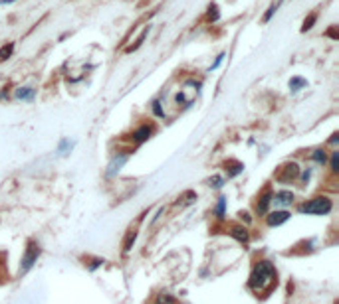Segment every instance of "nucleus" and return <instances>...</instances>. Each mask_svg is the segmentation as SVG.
<instances>
[{"label": "nucleus", "instance_id": "nucleus-16", "mask_svg": "<svg viewBox=\"0 0 339 304\" xmlns=\"http://www.w3.org/2000/svg\"><path fill=\"white\" fill-rule=\"evenodd\" d=\"M14 52V44H8V46H2L0 48V62H6Z\"/></svg>", "mask_w": 339, "mask_h": 304}, {"label": "nucleus", "instance_id": "nucleus-25", "mask_svg": "<svg viewBox=\"0 0 339 304\" xmlns=\"http://www.w3.org/2000/svg\"><path fill=\"white\" fill-rule=\"evenodd\" d=\"M224 58H226V54H220V56H218V58L214 60V64H212V66H211V70H209V72H212V70H216V68H218V66L222 64V60H224Z\"/></svg>", "mask_w": 339, "mask_h": 304}, {"label": "nucleus", "instance_id": "nucleus-22", "mask_svg": "<svg viewBox=\"0 0 339 304\" xmlns=\"http://www.w3.org/2000/svg\"><path fill=\"white\" fill-rule=\"evenodd\" d=\"M209 184L214 186V188H222V184H224V180L220 178V176H212L211 180H209Z\"/></svg>", "mask_w": 339, "mask_h": 304}, {"label": "nucleus", "instance_id": "nucleus-21", "mask_svg": "<svg viewBox=\"0 0 339 304\" xmlns=\"http://www.w3.org/2000/svg\"><path fill=\"white\" fill-rule=\"evenodd\" d=\"M331 170L337 174L339 172V150L331 152Z\"/></svg>", "mask_w": 339, "mask_h": 304}, {"label": "nucleus", "instance_id": "nucleus-23", "mask_svg": "<svg viewBox=\"0 0 339 304\" xmlns=\"http://www.w3.org/2000/svg\"><path fill=\"white\" fill-rule=\"evenodd\" d=\"M153 113L157 114V116H165V111H163V107H161L159 101H153Z\"/></svg>", "mask_w": 339, "mask_h": 304}, {"label": "nucleus", "instance_id": "nucleus-18", "mask_svg": "<svg viewBox=\"0 0 339 304\" xmlns=\"http://www.w3.org/2000/svg\"><path fill=\"white\" fill-rule=\"evenodd\" d=\"M315 20H317V14H311L309 18H305V22H303V26H301V32L311 30V28H313V24H315Z\"/></svg>", "mask_w": 339, "mask_h": 304}, {"label": "nucleus", "instance_id": "nucleus-4", "mask_svg": "<svg viewBox=\"0 0 339 304\" xmlns=\"http://www.w3.org/2000/svg\"><path fill=\"white\" fill-rule=\"evenodd\" d=\"M290 212H286V210H280V212H272V214H268V218H266V224L270 226V228H278V226H282V224H286L288 220H290Z\"/></svg>", "mask_w": 339, "mask_h": 304}, {"label": "nucleus", "instance_id": "nucleus-17", "mask_svg": "<svg viewBox=\"0 0 339 304\" xmlns=\"http://www.w3.org/2000/svg\"><path fill=\"white\" fill-rule=\"evenodd\" d=\"M280 4H282V0H278V2H274V4H272V6L268 8V12L264 14V22H270V20H272V16H274V14L278 12V8H280Z\"/></svg>", "mask_w": 339, "mask_h": 304}, {"label": "nucleus", "instance_id": "nucleus-13", "mask_svg": "<svg viewBox=\"0 0 339 304\" xmlns=\"http://www.w3.org/2000/svg\"><path fill=\"white\" fill-rule=\"evenodd\" d=\"M311 160L323 166V164L327 162V154H325V150H323V148H315V150L311 152Z\"/></svg>", "mask_w": 339, "mask_h": 304}, {"label": "nucleus", "instance_id": "nucleus-12", "mask_svg": "<svg viewBox=\"0 0 339 304\" xmlns=\"http://www.w3.org/2000/svg\"><path fill=\"white\" fill-rule=\"evenodd\" d=\"M127 160V154H119V158H113V162L109 164V170H107V176H113L115 172H119V168L125 164Z\"/></svg>", "mask_w": 339, "mask_h": 304}, {"label": "nucleus", "instance_id": "nucleus-2", "mask_svg": "<svg viewBox=\"0 0 339 304\" xmlns=\"http://www.w3.org/2000/svg\"><path fill=\"white\" fill-rule=\"evenodd\" d=\"M331 208H333V204H331L329 198L317 196V198H313V200L301 204V206L297 208V212H299V214H307V216H325V214L331 212Z\"/></svg>", "mask_w": 339, "mask_h": 304}, {"label": "nucleus", "instance_id": "nucleus-7", "mask_svg": "<svg viewBox=\"0 0 339 304\" xmlns=\"http://www.w3.org/2000/svg\"><path fill=\"white\" fill-rule=\"evenodd\" d=\"M228 233H230L236 241H240V243H246L248 237H250V235H248V229L244 228V226H230V228H228Z\"/></svg>", "mask_w": 339, "mask_h": 304}, {"label": "nucleus", "instance_id": "nucleus-24", "mask_svg": "<svg viewBox=\"0 0 339 304\" xmlns=\"http://www.w3.org/2000/svg\"><path fill=\"white\" fill-rule=\"evenodd\" d=\"M72 146H74V142H70V140H66V138H64V140L60 142V148H58V150L62 152V154H66V150H68V148H72Z\"/></svg>", "mask_w": 339, "mask_h": 304}, {"label": "nucleus", "instance_id": "nucleus-14", "mask_svg": "<svg viewBox=\"0 0 339 304\" xmlns=\"http://www.w3.org/2000/svg\"><path fill=\"white\" fill-rule=\"evenodd\" d=\"M307 85V81L303 79V77H292V81H290V89L296 93V91H299V89H303Z\"/></svg>", "mask_w": 339, "mask_h": 304}, {"label": "nucleus", "instance_id": "nucleus-3", "mask_svg": "<svg viewBox=\"0 0 339 304\" xmlns=\"http://www.w3.org/2000/svg\"><path fill=\"white\" fill-rule=\"evenodd\" d=\"M38 255H40V247H38L34 241H30L28 247H26V253H24V257H22L20 272H28V270L34 266V263L38 261Z\"/></svg>", "mask_w": 339, "mask_h": 304}, {"label": "nucleus", "instance_id": "nucleus-19", "mask_svg": "<svg viewBox=\"0 0 339 304\" xmlns=\"http://www.w3.org/2000/svg\"><path fill=\"white\" fill-rule=\"evenodd\" d=\"M224 212H226V198H218V204H216V216H218V218H224Z\"/></svg>", "mask_w": 339, "mask_h": 304}, {"label": "nucleus", "instance_id": "nucleus-5", "mask_svg": "<svg viewBox=\"0 0 339 304\" xmlns=\"http://www.w3.org/2000/svg\"><path fill=\"white\" fill-rule=\"evenodd\" d=\"M280 170H282V172L278 174V180H280V182H290V180L297 178V174H299V166H297L296 162L286 164V166H282Z\"/></svg>", "mask_w": 339, "mask_h": 304}, {"label": "nucleus", "instance_id": "nucleus-30", "mask_svg": "<svg viewBox=\"0 0 339 304\" xmlns=\"http://www.w3.org/2000/svg\"><path fill=\"white\" fill-rule=\"evenodd\" d=\"M157 304H159V302H157Z\"/></svg>", "mask_w": 339, "mask_h": 304}, {"label": "nucleus", "instance_id": "nucleus-29", "mask_svg": "<svg viewBox=\"0 0 339 304\" xmlns=\"http://www.w3.org/2000/svg\"><path fill=\"white\" fill-rule=\"evenodd\" d=\"M240 216H242L244 222H250V216H248V214H240Z\"/></svg>", "mask_w": 339, "mask_h": 304}, {"label": "nucleus", "instance_id": "nucleus-26", "mask_svg": "<svg viewBox=\"0 0 339 304\" xmlns=\"http://www.w3.org/2000/svg\"><path fill=\"white\" fill-rule=\"evenodd\" d=\"M101 263H103V261H101V259H93V261H91V265H89V268H91V270H93V268H97V266L101 265Z\"/></svg>", "mask_w": 339, "mask_h": 304}, {"label": "nucleus", "instance_id": "nucleus-28", "mask_svg": "<svg viewBox=\"0 0 339 304\" xmlns=\"http://www.w3.org/2000/svg\"><path fill=\"white\" fill-rule=\"evenodd\" d=\"M337 136H339V134H337V132H335V134H333V136H331V140H329V142H331V144H335V142H337V140H339Z\"/></svg>", "mask_w": 339, "mask_h": 304}, {"label": "nucleus", "instance_id": "nucleus-1", "mask_svg": "<svg viewBox=\"0 0 339 304\" xmlns=\"http://www.w3.org/2000/svg\"><path fill=\"white\" fill-rule=\"evenodd\" d=\"M276 284V268L270 261H258L250 272L248 286L256 292H270Z\"/></svg>", "mask_w": 339, "mask_h": 304}, {"label": "nucleus", "instance_id": "nucleus-6", "mask_svg": "<svg viewBox=\"0 0 339 304\" xmlns=\"http://www.w3.org/2000/svg\"><path fill=\"white\" fill-rule=\"evenodd\" d=\"M272 192L266 190L260 198H258V204H256V212L258 214H268V208H270V204H272Z\"/></svg>", "mask_w": 339, "mask_h": 304}, {"label": "nucleus", "instance_id": "nucleus-20", "mask_svg": "<svg viewBox=\"0 0 339 304\" xmlns=\"http://www.w3.org/2000/svg\"><path fill=\"white\" fill-rule=\"evenodd\" d=\"M218 16H220V14H218V6H216V4H211V6H209V20L216 22Z\"/></svg>", "mask_w": 339, "mask_h": 304}, {"label": "nucleus", "instance_id": "nucleus-27", "mask_svg": "<svg viewBox=\"0 0 339 304\" xmlns=\"http://www.w3.org/2000/svg\"><path fill=\"white\" fill-rule=\"evenodd\" d=\"M309 176H311V170L307 168V170H305V172L301 174V180H303V182H307V180H309Z\"/></svg>", "mask_w": 339, "mask_h": 304}, {"label": "nucleus", "instance_id": "nucleus-8", "mask_svg": "<svg viewBox=\"0 0 339 304\" xmlns=\"http://www.w3.org/2000/svg\"><path fill=\"white\" fill-rule=\"evenodd\" d=\"M272 202H276V206H290L294 202V194L288 190H282L276 196H272Z\"/></svg>", "mask_w": 339, "mask_h": 304}, {"label": "nucleus", "instance_id": "nucleus-9", "mask_svg": "<svg viewBox=\"0 0 339 304\" xmlns=\"http://www.w3.org/2000/svg\"><path fill=\"white\" fill-rule=\"evenodd\" d=\"M151 134H153V128L149 124H143L133 132V138H135V142H145V140H149Z\"/></svg>", "mask_w": 339, "mask_h": 304}, {"label": "nucleus", "instance_id": "nucleus-11", "mask_svg": "<svg viewBox=\"0 0 339 304\" xmlns=\"http://www.w3.org/2000/svg\"><path fill=\"white\" fill-rule=\"evenodd\" d=\"M141 220H143V218H139V220H137V224H135V228H131V229H129L127 237H125V243H123V251H125V253H129V251H131V245H133V241H135V237H137V228H139V224H141Z\"/></svg>", "mask_w": 339, "mask_h": 304}, {"label": "nucleus", "instance_id": "nucleus-10", "mask_svg": "<svg viewBox=\"0 0 339 304\" xmlns=\"http://www.w3.org/2000/svg\"><path fill=\"white\" fill-rule=\"evenodd\" d=\"M14 97L22 99V101H32L36 97V89H32V87H18L14 91Z\"/></svg>", "mask_w": 339, "mask_h": 304}, {"label": "nucleus", "instance_id": "nucleus-15", "mask_svg": "<svg viewBox=\"0 0 339 304\" xmlns=\"http://www.w3.org/2000/svg\"><path fill=\"white\" fill-rule=\"evenodd\" d=\"M226 166H230V170H228V176L232 178V176H238L242 170H244V166L240 164V162H228Z\"/></svg>", "mask_w": 339, "mask_h": 304}]
</instances>
